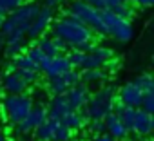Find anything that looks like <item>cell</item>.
<instances>
[{
  "mask_svg": "<svg viewBox=\"0 0 154 141\" xmlns=\"http://www.w3.org/2000/svg\"><path fill=\"white\" fill-rule=\"evenodd\" d=\"M141 109H143V110H147L149 114H152V116H154V91H150V92H147V94L143 96Z\"/></svg>",
  "mask_w": 154,
  "mask_h": 141,
  "instance_id": "obj_31",
  "label": "cell"
},
{
  "mask_svg": "<svg viewBox=\"0 0 154 141\" xmlns=\"http://www.w3.org/2000/svg\"><path fill=\"white\" fill-rule=\"evenodd\" d=\"M152 128H154V116H152Z\"/></svg>",
  "mask_w": 154,
  "mask_h": 141,
  "instance_id": "obj_39",
  "label": "cell"
},
{
  "mask_svg": "<svg viewBox=\"0 0 154 141\" xmlns=\"http://www.w3.org/2000/svg\"><path fill=\"white\" fill-rule=\"evenodd\" d=\"M63 96H65V101L69 103V107L72 110H84L85 105H87V101H89V98H91V91H89L87 85H84L80 82L78 85L71 87Z\"/></svg>",
  "mask_w": 154,
  "mask_h": 141,
  "instance_id": "obj_12",
  "label": "cell"
},
{
  "mask_svg": "<svg viewBox=\"0 0 154 141\" xmlns=\"http://www.w3.org/2000/svg\"><path fill=\"white\" fill-rule=\"evenodd\" d=\"M67 58H69L72 69H78V70H80L82 65H84V60H85V52H84V51H78V49H71V51L67 52Z\"/></svg>",
  "mask_w": 154,
  "mask_h": 141,
  "instance_id": "obj_27",
  "label": "cell"
},
{
  "mask_svg": "<svg viewBox=\"0 0 154 141\" xmlns=\"http://www.w3.org/2000/svg\"><path fill=\"white\" fill-rule=\"evenodd\" d=\"M35 101L31 98V94L22 92V94H6L2 103H0V114H2V119L8 121L11 127L20 123L29 110L33 109Z\"/></svg>",
  "mask_w": 154,
  "mask_h": 141,
  "instance_id": "obj_5",
  "label": "cell"
},
{
  "mask_svg": "<svg viewBox=\"0 0 154 141\" xmlns=\"http://www.w3.org/2000/svg\"><path fill=\"white\" fill-rule=\"evenodd\" d=\"M11 63L15 65V69L18 70V69H29V70H40L38 69V65L26 54V52H22V54H18V56H15L13 60H11Z\"/></svg>",
  "mask_w": 154,
  "mask_h": 141,
  "instance_id": "obj_23",
  "label": "cell"
},
{
  "mask_svg": "<svg viewBox=\"0 0 154 141\" xmlns=\"http://www.w3.org/2000/svg\"><path fill=\"white\" fill-rule=\"evenodd\" d=\"M109 76H111V73L105 69V67H102V69H84V70H80V82L84 83V85H105L107 82H109Z\"/></svg>",
  "mask_w": 154,
  "mask_h": 141,
  "instance_id": "obj_16",
  "label": "cell"
},
{
  "mask_svg": "<svg viewBox=\"0 0 154 141\" xmlns=\"http://www.w3.org/2000/svg\"><path fill=\"white\" fill-rule=\"evenodd\" d=\"M103 121H105V128H107V134H111L116 141H120V139H125L127 136H129V130L123 127V123L116 118V114L114 112H111V114H107L105 118H103Z\"/></svg>",
  "mask_w": 154,
  "mask_h": 141,
  "instance_id": "obj_17",
  "label": "cell"
},
{
  "mask_svg": "<svg viewBox=\"0 0 154 141\" xmlns=\"http://www.w3.org/2000/svg\"><path fill=\"white\" fill-rule=\"evenodd\" d=\"M132 82L143 91V94L154 91V76H152V74H140V76H136Z\"/></svg>",
  "mask_w": 154,
  "mask_h": 141,
  "instance_id": "obj_24",
  "label": "cell"
},
{
  "mask_svg": "<svg viewBox=\"0 0 154 141\" xmlns=\"http://www.w3.org/2000/svg\"><path fill=\"white\" fill-rule=\"evenodd\" d=\"M80 83V70L78 69H71L67 73L54 76V78H47L45 80V92L51 96H63L71 87Z\"/></svg>",
  "mask_w": 154,
  "mask_h": 141,
  "instance_id": "obj_8",
  "label": "cell"
},
{
  "mask_svg": "<svg viewBox=\"0 0 154 141\" xmlns=\"http://www.w3.org/2000/svg\"><path fill=\"white\" fill-rule=\"evenodd\" d=\"M45 119H47V107L44 103H35L33 109L29 110V114L20 123L13 125V136L17 139H24L29 134H33V130L36 127H40Z\"/></svg>",
  "mask_w": 154,
  "mask_h": 141,
  "instance_id": "obj_7",
  "label": "cell"
},
{
  "mask_svg": "<svg viewBox=\"0 0 154 141\" xmlns=\"http://www.w3.org/2000/svg\"><path fill=\"white\" fill-rule=\"evenodd\" d=\"M0 141H8V136H6V132L0 128Z\"/></svg>",
  "mask_w": 154,
  "mask_h": 141,
  "instance_id": "obj_37",
  "label": "cell"
},
{
  "mask_svg": "<svg viewBox=\"0 0 154 141\" xmlns=\"http://www.w3.org/2000/svg\"><path fill=\"white\" fill-rule=\"evenodd\" d=\"M87 127H89V130H91L94 136L107 132V128H105V121H103V119H89V121H87Z\"/></svg>",
  "mask_w": 154,
  "mask_h": 141,
  "instance_id": "obj_30",
  "label": "cell"
},
{
  "mask_svg": "<svg viewBox=\"0 0 154 141\" xmlns=\"http://www.w3.org/2000/svg\"><path fill=\"white\" fill-rule=\"evenodd\" d=\"M60 2H62V0H45V6L53 9V8H54V6H58Z\"/></svg>",
  "mask_w": 154,
  "mask_h": 141,
  "instance_id": "obj_35",
  "label": "cell"
},
{
  "mask_svg": "<svg viewBox=\"0 0 154 141\" xmlns=\"http://www.w3.org/2000/svg\"><path fill=\"white\" fill-rule=\"evenodd\" d=\"M27 0H0V13L4 16L11 15L13 11H17L22 4H26Z\"/></svg>",
  "mask_w": 154,
  "mask_h": 141,
  "instance_id": "obj_26",
  "label": "cell"
},
{
  "mask_svg": "<svg viewBox=\"0 0 154 141\" xmlns=\"http://www.w3.org/2000/svg\"><path fill=\"white\" fill-rule=\"evenodd\" d=\"M53 18H54V15H53V9H51V8H47V6L40 8L38 15L35 16V20H33V22H31V26L27 27L26 36H27L29 40H38V38H40V36H44V34H45V31L51 27Z\"/></svg>",
  "mask_w": 154,
  "mask_h": 141,
  "instance_id": "obj_9",
  "label": "cell"
},
{
  "mask_svg": "<svg viewBox=\"0 0 154 141\" xmlns=\"http://www.w3.org/2000/svg\"><path fill=\"white\" fill-rule=\"evenodd\" d=\"M82 2H85V4H89V6H93V8L100 9V11H102V9H107L103 0H82Z\"/></svg>",
  "mask_w": 154,
  "mask_h": 141,
  "instance_id": "obj_32",
  "label": "cell"
},
{
  "mask_svg": "<svg viewBox=\"0 0 154 141\" xmlns=\"http://www.w3.org/2000/svg\"><path fill=\"white\" fill-rule=\"evenodd\" d=\"M67 16H72L78 22H82L84 26H87L94 34L98 36H107V29H105V24H103V18H102V11L82 2V0H71L67 9L63 11Z\"/></svg>",
  "mask_w": 154,
  "mask_h": 141,
  "instance_id": "obj_3",
  "label": "cell"
},
{
  "mask_svg": "<svg viewBox=\"0 0 154 141\" xmlns=\"http://www.w3.org/2000/svg\"><path fill=\"white\" fill-rule=\"evenodd\" d=\"M38 11H40V6L36 2H33V0L22 4L17 11H13L11 15H8L4 18V24L0 27L2 36L6 40H26L27 27L35 20Z\"/></svg>",
  "mask_w": 154,
  "mask_h": 141,
  "instance_id": "obj_2",
  "label": "cell"
},
{
  "mask_svg": "<svg viewBox=\"0 0 154 141\" xmlns=\"http://www.w3.org/2000/svg\"><path fill=\"white\" fill-rule=\"evenodd\" d=\"M36 45L42 49V52H44L45 56H58V54H60V51H58V47H56L53 36H45V34L40 36V38L36 40Z\"/></svg>",
  "mask_w": 154,
  "mask_h": 141,
  "instance_id": "obj_21",
  "label": "cell"
},
{
  "mask_svg": "<svg viewBox=\"0 0 154 141\" xmlns=\"http://www.w3.org/2000/svg\"><path fill=\"white\" fill-rule=\"evenodd\" d=\"M116 89L112 85H102L96 92L91 94L85 109L82 110L84 116L89 119H103L107 114L112 112L116 105Z\"/></svg>",
  "mask_w": 154,
  "mask_h": 141,
  "instance_id": "obj_4",
  "label": "cell"
},
{
  "mask_svg": "<svg viewBox=\"0 0 154 141\" xmlns=\"http://www.w3.org/2000/svg\"><path fill=\"white\" fill-rule=\"evenodd\" d=\"M24 52H26V54H27V56H29V58H31V60H33V62H35V63H36L38 67H40V63H42V62H44V60L47 58V56H45V54L42 52V49H40V47H38L36 44L29 45V47H27V49H26Z\"/></svg>",
  "mask_w": 154,
  "mask_h": 141,
  "instance_id": "obj_29",
  "label": "cell"
},
{
  "mask_svg": "<svg viewBox=\"0 0 154 141\" xmlns=\"http://www.w3.org/2000/svg\"><path fill=\"white\" fill-rule=\"evenodd\" d=\"M17 74L27 83V85H33L40 80V70H29V69H18Z\"/></svg>",
  "mask_w": 154,
  "mask_h": 141,
  "instance_id": "obj_28",
  "label": "cell"
},
{
  "mask_svg": "<svg viewBox=\"0 0 154 141\" xmlns=\"http://www.w3.org/2000/svg\"><path fill=\"white\" fill-rule=\"evenodd\" d=\"M141 137H149L154 128H152V114H149L143 109H136V116H134V123H132V130Z\"/></svg>",
  "mask_w": 154,
  "mask_h": 141,
  "instance_id": "obj_14",
  "label": "cell"
},
{
  "mask_svg": "<svg viewBox=\"0 0 154 141\" xmlns=\"http://www.w3.org/2000/svg\"><path fill=\"white\" fill-rule=\"evenodd\" d=\"M0 89H4L6 94H22L27 92L29 85L15 73H4V76L0 78Z\"/></svg>",
  "mask_w": 154,
  "mask_h": 141,
  "instance_id": "obj_13",
  "label": "cell"
},
{
  "mask_svg": "<svg viewBox=\"0 0 154 141\" xmlns=\"http://www.w3.org/2000/svg\"><path fill=\"white\" fill-rule=\"evenodd\" d=\"M56 123L54 119H45L40 127H36L33 130V136L36 141H53V134H54V128H56Z\"/></svg>",
  "mask_w": 154,
  "mask_h": 141,
  "instance_id": "obj_20",
  "label": "cell"
},
{
  "mask_svg": "<svg viewBox=\"0 0 154 141\" xmlns=\"http://www.w3.org/2000/svg\"><path fill=\"white\" fill-rule=\"evenodd\" d=\"M112 112H114V114H116V118L123 123V127L131 132V130H132V123H134V116H136V109L125 107V105H122L120 101H116V105H114Z\"/></svg>",
  "mask_w": 154,
  "mask_h": 141,
  "instance_id": "obj_18",
  "label": "cell"
},
{
  "mask_svg": "<svg viewBox=\"0 0 154 141\" xmlns=\"http://www.w3.org/2000/svg\"><path fill=\"white\" fill-rule=\"evenodd\" d=\"M4 18H6V16H4L2 13H0V27H2V24H4Z\"/></svg>",
  "mask_w": 154,
  "mask_h": 141,
  "instance_id": "obj_38",
  "label": "cell"
},
{
  "mask_svg": "<svg viewBox=\"0 0 154 141\" xmlns=\"http://www.w3.org/2000/svg\"><path fill=\"white\" fill-rule=\"evenodd\" d=\"M49 29H51V36H56L60 40H63L65 45L69 47V51L78 49V51L89 52L96 45L94 33L87 26H84L82 22H78L72 16L63 15L62 18L53 20Z\"/></svg>",
  "mask_w": 154,
  "mask_h": 141,
  "instance_id": "obj_1",
  "label": "cell"
},
{
  "mask_svg": "<svg viewBox=\"0 0 154 141\" xmlns=\"http://www.w3.org/2000/svg\"><path fill=\"white\" fill-rule=\"evenodd\" d=\"M45 107H47V118L54 121H62L63 116H67L72 110L69 103L65 101V96H53Z\"/></svg>",
  "mask_w": 154,
  "mask_h": 141,
  "instance_id": "obj_15",
  "label": "cell"
},
{
  "mask_svg": "<svg viewBox=\"0 0 154 141\" xmlns=\"http://www.w3.org/2000/svg\"><path fill=\"white\" fill-rule=\"evenodd\" d=\"M15 70H17V69H15V65H13V63H8V65H6V69H4V73H15Z\"/></svg>",
  "mask_w": 154,
  "mask_h": 141,
  "instance_id": "obj_36",
  "label": "cell"
},
{
  "mask_svg": "<svg viewBox=\"0 0 154 141\" xmlns=\"http://www.w3.org/2000/svg\"><path fill=\"white\" fill-rule=\"evenodd\" d=\"M102 18L107 29V36L118 40V42H129L134 36V27L131 24V20H125L122 16H118L116 13H112L111 9H102Z\"/></svg>",
  "mask_w": 154,
  "mask_h": 141,
  "instance_id": "obj_6",
  "label": "cell"
},
{
  "mask_svg": "<svg viewBox=\"0 0 154 141\" xmlns=\"http://www.w3.org/2000/svg\"><path fill=\"white\" fill-rule=\"evenodd\" d=\"M74 136V132L71 128H67L63 123H56V128H54V134H53V141H71Z\"/></svg>",
  "mask_w": 154,
  "mask_h": 141,
  "instance_id": "obj_25",
  "label": "cell"
},
{
  "mask_svg": "<svg viewBox=\"0 0 154 141\" xmlns=\"http://www.w3.org/2000/svg\"><path fill=\"white\" fill-rule=\"evenodd\" d=\"M93 141H116L111 134H107V132H103V134H98V136H94V139Z\"/></svg>",
  "mask_w": 154,
  "mask_h": 141,
  "instance_id": "obj_33",
  "label": "cell"
},
{
  "mask_svg": "<svg viewBox=\"0 0 154 141\" xmlns=\"http://www.w3.org/2000/svg\"><path fill=\"white\" fill-rule=\"evenodd\" d=\"M0 119H2V114H0Z\"/></svg>",
  "mask_w": 154,
  "mask_h": 141,
  "instance_id": "obj_40",
  "label": "cell"
},
{
  "mask_svg": "<svg viewBox=\"0 0 154 141\" xmlns=\"http://www.w3.org/2000/svg\"><path fill=\"white\" fill-rule=\"evenodd\" d=\"M140 8H154V0H132Z\"/></svg>",
  "mask_w": 154,
  "mask_h": 141,
  "instance_id": "obj_34",
  "label": "cell"
},
{
  "mask_svg": "<svg viewBox=\"0 0 154 141\" xmlns=\"http://www.w3.org/2000/svg\"><path fill=\"white\" fill-rule=\"evenodd\" d=\"M143 91L134 83V82H127L125 85L120 87V91L116 92V100L125 105V107H131V109H141V103H143Z\"/></svg>",
  "mask_w": 154,
  "mask_h": 141,
  "instance_id": "obj_11",
  "label": "cell"
},
{
  "mask_svg": "<svg viewBox=\"0 0 154 141\" xmlns=\"http://www.w3.org/2000/svg\"><path fill=\"white\" fill-rule=\"evenodd\" d=\"M60 123H63L67 128H71L72 132H76V130L87 127V118L84 116L82 110H71L67 116H63V119Z\"/></svg>",
  "mask_w": 154,
  "mask_h": 141,
  "instance_id": "obj_19",
  "label": "cell"
},
{
  "mask_svg": "<svg viewBox=\"0 0 154 141\" xmlns=\"http://www.w3.org/2000/svg\"><path fill=\"white\" fill-rule=\"evenodd\" d=\"M40 73L47 78H54V76H60L67 70H71V62L67 58V54H58V56H47L42 63H40Z\"/></svg>",
  "mask_w": 154,
  "mask_h": 141,
  "instance_id": "obj_10",
  "label": "cell"
},
{
  "mask_svg": "<svg viewBox=\"0 0 154 141\" xmlns=\"http://www.w3.org/2000/svg\"><path fill=\"white\" fill-rule=\"evenodd\" d=\"M26 51V40H8L6 42V47H4V54L8 58H15L18 54H22Z\"/></svg>",
  "mask_w": 154,
  "mask_h": 141,
  "instance_id": "obj_22",
  "label": "cell"
}]
</instances>
